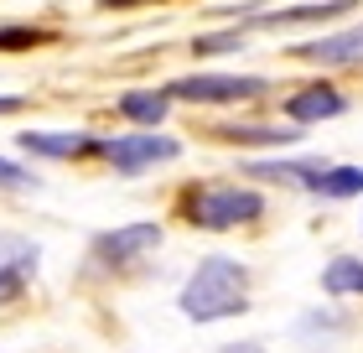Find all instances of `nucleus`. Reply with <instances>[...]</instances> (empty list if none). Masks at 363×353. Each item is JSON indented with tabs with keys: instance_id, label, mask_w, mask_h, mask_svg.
Instances as JSON below:
<instances>
[{
	"instance_id": "8",
	"label": "nucleus",
	"mask_w": 363,
	"mask_h": 353,
	"mask_svg": "<svg viewBox=\"0 0 363 353\" xmlns=\"http://www.w3.org/2000/svg\"><path fill=\"white\" fill-rule=\"evenodd\" d=\"M21 151H31V156H52V161H68V156H89V151H99V141L84 136V130H26V136H21Z\"/></svg>"
},
{
	"instance_id": "19",
	"label": "nucleus",
	"mask_w": 363,
	"mask_h": 353,
	"mask_svg": "<svg viewBox=\"0 0 363 353\" xmlns=\"http://www.w3.org/2000/svg\"><path fill=\"white\" fill-rule=\"evenodd\" d=\"M26 104V99L21 94H0V114H16V109H21Z\"/></svg>"
},
{
	"instance_id": "7",
	"label": "nucleus",
	"mask_w": 363,
	"mask_h": 353,
	"mask_svg": "<svg viewBox=\"0 0 363 353\" xmlns=\"http://www.w3.org/2000/svg\"><path fill=\"white\" fill-rule=\"evenodd\" d=\"M342 109H348V99H342L333 83H311V89H301V94H291V99H286V120H291V125L337 120Z\"/></svg>"
},
{
	"instance_id": "14",
	"label": "nucleus",
	"mask_w": 363,
	"mask_h": 353,
	"mask_svg": "<svg viewBox=\"0 0 363 353\" xmlns=\"http://www.w3.org/2000/svg\"><path fill=\"white\" fill-rule=\"evenodd\" d=\"M363 192V166H322L317 197H358Z\"/></svg>"
},
{
	"instance_id": "17",
	"label": "nucleus",
	"mask_w": 363,
	"mask_h": 353,
	"mask_svg": "<svg viewBox=\"0 0 363 353\" xmlns=\"http://www.w3.org/2000/svg\"><path fill=\"white\" fill-rule=\"evenodd\" d=\"M0 188H11V192H31V188H37V177H31L26 166H16V161L0 156Z\"/></svg>"
},
{
	"instance_id": "5",
	"label": "nucleus",
	"mask_w": 363,
	"mask_h": 353,
	"mask_svg": "<svg viewBox=\"0 0 363 353\" xmlns=\"http://www.w3.org/2000/svg\"><path fill=\"white\" fill-rule=\"evenodd\" d=\"M161 244V224H125V229H109L94 239V255L104 265H130L140 255H151V249Z\"/></svg>"
},
{
	"instance_id": "6",
	"label": "nucleus",
	"mask_w": 363,
	"mask_h": 353,
	"mask_svg": "<svg viewBox=\"0 0 363 353\" xmlns=\"http://www.w3.org/2000/svg\"><path fill=\"white\" fill-rule=\"evenodd\" d=\"M301 63H322V68H363V26H348L337 37H317V42H301L291 47Z\"/></svg>"
},
{
	"instance_id": "11",
	"label": "nucleus",
	"mask_w": 363,
	"mask_h": 353,
	"mask_svg": "<svg viewBox=\"0 0 363 353\" xmlns=\"http://www.w3.org/2000/svg\"><path fill=\"white\" fill-rule=\"evenodd\" d=\"M218 141H234V146H296L301 141V130L296 125H223Z\"/></svg>"
},
{
	"instance_id": "1",
	"label": "nucleus",
	"mask_w": 363,
	"mask_h": 353,
	"mask_svg": "<svg viewBox=\"0 0 363 353\" xmlns=\"http://www.w3.org/2000/svg\"><path fill=\"white\" fill-rule=\"evenodd\" d=\"M177 307H182V317H192V322H223V317H239L244 307H250V271H244L239 260H228V255H208L187 276Z\"/></svg>"
},
{
	"instance_id": "3",
	"label": "nucleus",
	"mask_w": 363,
	"mask_h": 353,
	"mask_svg": "<svg viewBox=\"0 0 363 353\" xmlns=\"http://www.w3.org/2000/svg\"><path fill=\"white\" fill-rule=\"evenodd\" d=\"M270 83L255 73H192L177 78L167 99H187V104H239V99H259Z\"/></svg>"
},
{
	"instance_id": "9",
	"label": "nucleus",
	"mask_w": 363,
	"mask_h": 353,
	"mask_svg": "<svg viewBox=\"0 0 363 353\" xmlns=\"http://www.w3.org/2000/svg\"><path fill=\"white\" fill-rule=\"evenodd\" d=\"M167 109H172V99L167 89H135V94H120V114L125 120H135V125H161L167 120Z\"/></svg>"
},
{
	"instance_id": "15",
	"label": "nucleus",
	"mask_w": 363,
	"mask_h": 353,
	"mask_svg": "<svg viewBox=\"0 0 363 353\" xmlns=\"http://www.w3.org/2000/svg\"><path fill=\"white\" fill-rule=\"evenodd\" d=\"M47 31L37 26H0V53H21V47H42Z\"/></svg>"
},
{
	"instance_id": "10",
	"label": "nucleus",
	"mask_w": 363,
	"mask_h": 353,
	"mask_svg": "<svg viewBox=\"0 0 363 353\" xmlns=\"http://www.w3.org/2000/svg\"><path fill=\"white\" fill-rule=\"evenodd\" d=\"M358 0H317V6H291V11H270V16H255L250 26H296V21H327V16H342L353 11Z\"/></svg>"
},
{
	"instance_id": "13",
	"label": "nucleus",
	"mask_w": 363,
	"mask_h": 353,
	"mask_svg": "<svg viewBox=\"0 0 363 353\" xmlns=\"http://www.w3.org/2000/svg\"><path fill=\"white\" fill-rule=\"evenodd\" d=\"M322 291H327V296H363V260L337 255V260L322 271Z\"/></svg>"
},
{
	"instance_id": "16",
	"label": "nucleus",
	"mask_w": 363,
	"mask_h": 353,
	"mask_svg": "<svg viewBox=\"0 0 363 353\" xmlns=\"http://www.w3.org/2000/svg\"><path fill=\"white\" fill-rule=\"evenodd\" d=\"M244 37H250V26H234V31H218V37H197L192 53H234V47H244Z\"/></svg>"
},
{
	"instance_id": "18",
	"label": "nucleus",
	"mask_w": 363,
	"mask_h": 353,
	"mask_svg": "<svg viewBox=\"0 0 363 353\" xmlns=\"http://www.w3.org/2000/svg\"><path fill=\"white\" fill-rule=\"evenodd\" d=\"M21 286H26V271H16V265H6V260H0V307L21 296Z\"/></svg>"
},
{
	"instance_id": "21",
	"label": "nucleus",
	"mask_w": 363,
	"mask_h": 353,
	"mask_svg": "<svg viewBox=\"0 0 363 353\" xmlns=\"http://www.w3.org/2000/svg\"><path fill=\"white\" fill-rule=\"evenodd\" d=\"M104 11H120V6H140V0H99Z\"/></svg>"
},
{
	"instance_id": "12",
	"label": "nucleus",
	"mask_w": 363,
	"mask_h": 353,
	"mask_svg": "<svg viewBox=\"0 0 363 353\" xmlns=\"http://www.w3.org/2000/svg\"><path fill=\"white\" fill-rule=\"evenodd\" d=\"M250 177H270V182H296V188L317 192V177H322V161H255Z\"/></svg>"
},
{
	"instance_id": "2",
	"label": "nucleus",
	"mask_w": 363,
	"mask_h": 353,
	"mask_svg": "<svg viewBox=\"0 0 363 353\" xmlns=\"http://www.w3.org/2000/svg\"><path fill=\"white\" fill-rule=\"evenodd\" d=\"M182 208H187L197 229H234V224H250V218L265 213V197L250 188H197V192H187Z\"/></svg>"
},
{
	"instance_id": "4",
	"label": "nucleus",
	"mask_w": 363,
	"mask_h": 353,
	"mask_svg": "<svg viewBox=\"0 0 363 353\" xmlns=\"http://www.w3.org/2000/svg\"><path fill=\"white\" fill-rule=\"evenodd\" d=\"M99 156H104L114 172H125V177H135L145 172V166H156V161H177L182 156V146L172 136H114V141H99Z\"/></svg>"
},
{
	"instance_id": "20",
	"label": "nucleus",
	"mask_w": 363,
	"mask_h": 353,
	"mask_svg": "<svg viewBox=\"0 0 363 353\" xmlns=\"http://www.w3.org/2000/svg\"><path fill=\"white\" fill-rule=\"evenodd\" d=\"M218 353H265L259 343H228V348H218Z\"/></svg>"
}]
</instances>
